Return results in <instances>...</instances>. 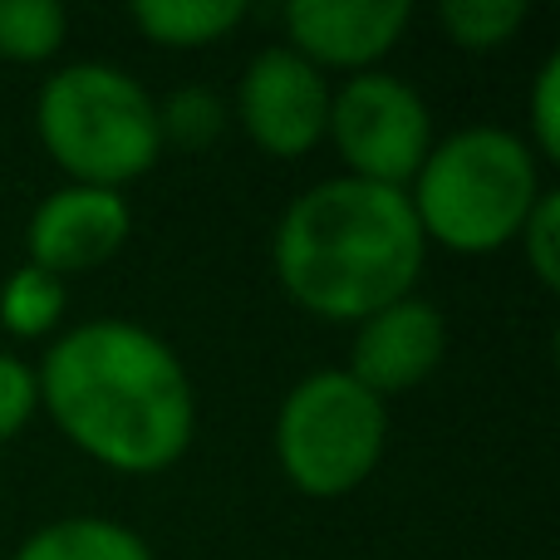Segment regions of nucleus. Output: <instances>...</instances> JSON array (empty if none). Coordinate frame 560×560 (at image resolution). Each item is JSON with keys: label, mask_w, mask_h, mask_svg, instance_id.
Instances as JSON below:
<instances>
[{"label": "nucleus", "mask_w": 560, "mask_h": 560, "mask_svg": "<svg viewBox=\"0 0 560 560\" xmlns=\"http://www.w3.org/2000/svg\"><path fill=\"white\" fill-rule=\"evenodd\" d=\"M232 124V108L222 104V94L212 89L192 84V89H177L158 104V128H163V148L177 143V148H207L226 133Z\"/></svg>", "instance_id": "16"}, {"label": "nucleus", "mask_w": 560, "mask_h": 560, "mask_svg": "<svg viewBox=\"0 0 560 560\" xmlns=\"http://www.w3.org/2000/svg\"><path fill=\"white\" fill-rule=\"evenodd\" d=\"M516 242H522V256H526V266H532V276L541 280L546 290H556L560 285V192L556 187L541 192V202H536L532 217L522 222Z\"/></svg>", "instance_id": "18"}, {"label": "nucleus", "mask_w": 560, "mask_h": 560, "mask_svg": "<svg viewBox=\"0 0 560 560\" xmlns=\"http://www.w3.org/2000/svg\"><path fill=\"white\" fill-rule=\"evenodd\" d=\"M325 138L335 143L345 177L398 187V192H408V183L438 143L428 98L404 74H388V69L349 74L335 89Z\"/></svg>", "instance_id": "6"}, {"label": "nucleus", "mask_w": 560, "mask_h": 560, "mask_svg": "<svg viewBox=\"0 0 560 560\" xmlns=\"http://www.w3.org/2000/svg\"><path fill=\"white\" fill-rule=\"evenodd\" d=\"M128 232H133V207L124 192L65 183L30 212L25 252L30 266L65 280L114 261L128 246Z\"/></svg>", "instance_id": "8"}, {"label": "nucleus", "mask_w": 560, "mask_h": 560, "mask_svg": "<svg viewBox=\"0 0 560 560\" xmlns=\"http://www.w3.org/2000/svg\"><path fill=\"white\" fill-rule=\"evenodd\" d=\"M65 310H69V290L59 276L39 271V266H15L5 280H0V329L10 339H49L59 335L65 325Z\"/></svg>", "instance_id": "13"}, {"label": "nucleus", "mask_w": 560, "mask_h": 560, "mask_svg": "<svg viewBox=\"0 0 560 560\" xmlns=\"http://www.w3.org/2000/svg\"><path fill=\"white\" fill-rule=\"evenodd\" d=\"M447 354V319L433 300L404 295L384 305L378 315L354 325V349H349L345 374L359 378L369 394L388 404L394 394L428 384Z\"/></svg>", "instance_id": "10"}, {"label": "nucleus", "mask_w": 560, "mask_h": 560, "mask_svg": "<svg viewBox=\"0 0 560 560\" xmlns=\"http://www.w3.org/2000/svg\"><path fill=\"white\" fill-rule=\"evenodd\" d=\"M438 25L467 55H492L512 45V35L526 25V5L522 0H447L438 10Z\"/></svg>", "instance_id": "15"}, {"label": "nucleus", "mask_w": 560, "mask_h": 560, "mask_svg": "<svg viewBox=\"0 0 560 560\" xmlns=\"http://www.w3.org/2000/svg\"><path fill=\"white\" fill-rule=\"evenodd\" d=\"M541 192V163L526 138L497 124H472L433 143L408 183V207L428 246L453 256H492L516 242Z\"/></svg>", "instance_id": "3"}, {"label": "nucleus", "mask_w": 560, "mask_h": 560, "mask_svg": "<svg viewBox=\"0 0 560 560\" xmlns=\"http://www.w3.org/2000/svg\"><path fill=\"white\" fill-rule=\"evenodd\" d=\"M35 378L65 443L108 472L153 477L192 447V378L177 349L133 319H84L55 335Z\"/></svg>", "instance_id": "1"}, {"label": "nucleus", "mask_w": 560, "mask_h": 560, "mask_svg": "<svg viewBox=\"0 0 560 560\" xmlns=\"http://www.w3.org/2000/svg\"><path fill=\"white\" fill-rule=\"evenodd\" d=\"M285 45L329 74H369L413 25L408 0H295L280 10Z\"/></svg>", "instance_id": "9"}, {"label": "nucleus", "mask_w": 560, "mask_h": 560, "mask_svg": "<svg viewBox=\"0 0 560 560\" xmlns=\"http://www.w3.org/2000/svg\"><path fill=\"white\" fill-rule=\"evenodd\" d=\"M39 413V378L20 354L0 349V443L20 438Z\"/></svg>", "instance_id": "19"}, {"label": "nucleus", "mask_w": 560, "mask_h": 560, "mask_svg": "<svg viewBox=\"0 0 560 560\" xmlns=\"http://www.w3.org/2000/svg\"><path fill=\"white\" fill-rule=\"evenodd\" d=\"M329 79L290 45H266L252 55L236 84V124L266 158H305L329 133Z\"/></svg>", "instance_id": "7"}, {"label": "nucleus", "mask_w": 560, "mask_h": 560, "mask_svg": "<svg viewBox=\"0 0 560 560\" xmlns=\"http://www.w3.org/2000/svg\"><path fill=\"white\" fill-rule=\"evenodd\" d=\"M15 560H153L148 541L108 516H59L20 541Z\"/></svg>", "instance_id": "11"}, {"label": "nucleus", "mask_w": 560, "mask_h": 560, "mask_svg": "<svg viewBox=\"0 0 560 560\" xmlns=\"http://www.w3.org/2000/svg\"><path fill=\"white\" fill-rule=\"evenodd\" d=\"M526 148L536 163H560V55H546L526 98Z\"/></svg>", "instance_id": "17"}, {"label": "nucleus", "mask_w": 560, "mask_h": 560, "mask_svg": "<svg viewBox=\"0 0 560 560\" xmlns=\"http://www.w3.org/2000/svg\"><path fill=\"white\" fill-rule=\"evenodd\" d=\"M428 242L408 192L359 177H325L280 212L271 236L276 280L305 315L359 325L413 295Z\"/></svg>", "instance_id": "2"}, {"label": "nucleus", "mask_w": 560, "mask_h": 560, "mask_svg": "<svg viewBox=\"0 0 560 560\" xmlns=\"http://www.w3.org/2000/svg\"><path fill=\"white\" fill-rule=\"evenodd\" d=\"M69 39V10L59 0H0V59L49 65Z\"/></svg>", "instance_id": "14"}, {"label": "nucleus", "mask_w": 560, "mask_h": 560, "mask_svg": "<svg viewBox=\"0 0 560 560\" xmlns=\"http://www.w3.org/2000/svg\"><path fill=\"white\" fill-rule=\"evenodd\" d=\"M128 15L163 49H207L242 25L246 5L242 0H138Z\"/></svg>", "instance_id": "12"}, {"label": "nucleus", "mask_w": 560, "mask_h": 560, "mask_svg": "<svg viewBox=\"0 0 560 560\" xmlns=\"http://www.w3.org/2000/svg\"><path fill=\"white\" fill-rule=\"evenodd\" d=\"M35 133L59 173L84 187L124 192L163 158L158 98L108 59H79L39 84Z\"/></svg>", "instance_id": "4"}, {"label": "nucleus", "mask_w": 560, "mask_h": 560, "mask_svg": "<svg viewBox=\"0 0 560 560\" xmlns=\"http://www.w3.org/2000/svg\"><path fill=\"white\" fill-rule=\"evenodd\" d=\"M388 447V404L345 369L305 374L276 408V463L305 497L335 502L378 472Z\"/></svg>", "instance_id": "5"}]
</instances>
